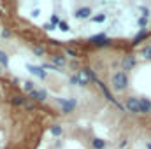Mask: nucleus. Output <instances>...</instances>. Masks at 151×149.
<instances>
[{"instance_id": "20e7f679", "label": "nucleus", "mask_w": 151, "mask_h": 149, "mask_svg": "<svg viewBox=\"0 0 151 149\" xmlns=\"http://www.w3.org/2000/svg\"><path fill=\"white\" fill-rule=\"evenodd\" d=\"M51 63H53L55 67L62 69V67H65V65H67V60H65V56H63V54H53V56H51Z\"/></svg>"}, {"instance_id": "f3484780", "label": "nucleus", "mask_w": 151, "mask_h": 149, "mask_svg": "<svg viewBox=\"0 0 151 149\" xmlns=\"http://www.w3.org/2000/svg\"><path fill=\"white\" fill-rule=\"evenodd\" d=\"M0 65H4V67L9 65V58H7V54L4 51H0Z\"/></svg>"}, {"instance_id": "39448f33", "label": "nucleus", "mask_w": 151, "mask_h": 149, "mask_svg": "<svg viewBox=\"0 0 151 149\" xmlns=\"http://www.w3.org/2000/svg\"><path fill=\"white\" fill-rule=\"evenodd\" d=\"M76 79H77V86H81V88H84V86L90 84V79H88V75L84 74V70H77Z\"/></svg>"}, {"instance_id": "9b49d317", "label": "nucleus", "mask_w": 151, "mask_h": 149, "mask_svg": "<svg viewBox=\"0 0 151 149\" xmlns=\"http://www.w3.org/2000/svg\"><path fill=\"white\" fill-rule=\"evenodd\" d=\"M134 65H135V62H134V58H132V56H127V58H123V69H125V70L132 69Z\"/></svg>"}, {"instance_id": "4be33fe9", "label": "nucleus", "mask_w": 151, "mask_h": 149, "mask_svg": "<svg viewBox=\"0 0 151 149\" xmlns=\"http://www.w3.org/2000/svg\"><path fill=\"white\" fill-rule=\"evenodd\" d=\"M23 107H25L27 111H34V109H35V104H32V102H27Z\"/></svg>"}, {"instance_id": "ddd939ff", "label": "nucleus", "mask_w": 151, "mask_h": 149, "mask_svg": "<svg viewBox=\"0 0 151 149\" xmlns=\"http://www.w3.org/2000/svg\"><path fill=\"white\" fill-rule=\"evenodd\" d=\"M91 148L93 149H106V142L102 139H93L91 140Z\"/></svg>"}, {"instance_id": "dca6fc26", "label": "nucleus", "mask_w": 151, "mask_h": 149, "mask_svg": "<svg viewBox=\"0 0 151 149\" xmlns=\"http://www.w3.org/2000/svg\"><path fill=\"white\" fill-rule=\"evenodd\" d=\"M91 21L93 23H104L106 21V14H95V16H91Z\"/></svg>"}, {"instance_id": "6e6552de", "label": "nucleus", "mask_w": 151, "mask_h": 149, "mask_svg": "<svg viewBox=\"0 0 151 149\" xmlns=\"http://www.w3.org/2000/svg\"><path fill=\"white\" fill-rule=\"evenodd\" d=\"M90 42L95 44V46H109L111 44V40H107L106 35H93V37L90 39Z\"/></svg>"}, {"instance_id": "a211bd4d", "label": "nucleus", "mask_w": 151, "mask_h": 149, "mask_svg": "<svg viewBox=\"0 0 151 149\" xmlns=\"http://www.w3.org/2000/svg\"><path fill=\"white\" fill-rule=\"evenodd\" d=\"M141 54L144 58H151V46H146L144 49H141Z\"/></svg>"}, {"instance_id": "f8f14e48", "label": "nucleus", "mask_w": 151, "mask_h": 149, "mask_svg": "<svg viewBox=\"0 0 151 149\" xmlns=\"http://www.w3.org/2000/svg\"><path fill=\"white\" fill-rule=\"evenodd\" d=\"M11 102H12L14 105H25V104L28 102V98H25V97H19V95H18V97H12V98H11Z\"/></svg>"}, {"instance_id": "1a4fd4ad", "label": "nucleus", "mask_w": 151, "mask_h": 149, "mask_svg": "<svg viewBox=\"0 0 151 149\" xmlns=\"http://www.w3.org/2000/svg\"><path fill=\"white\" fill-rule=\"evenodd\" d=\"M127 107H128L132 112H141L139 98H128V100H127Z\"/></svg>"}, {"instance_id": "0eeeda50", "label": "nucleus", "mask_w": 151, "mask_h": 149, "mask_svg": "<svg viewBox=\"0 0 151 149\" xmlns=\"http://www.w3.org/2000/svg\"><path fill=\"white\" fill-rule=\"evenodd\" d=\"M76 18H77V19H88V18H91V9H90V7H81V9H77V11H76Z\"/></svg>"}, {"instance_id": "7ed1b4c3", "label": "nucleus", "mask_w": 151, "mask_h": 149, "mask_svg": "<svg viewBox=\"0 0 151 149\" xmlns=\"http://www.w3.org/2000/svg\"><path fill=\"white\" fill-rule=\"evenodd\" d=\"M28 97L34 98L35 102H44V100H47V91L46 90H34L32 93H28Z\"/></svg>"}, {"instance_id": "423d86ee", "label": "nucleus", "mask_w": 151, "mask_h": 149, "mask_svg": "<svg viewBox=\"0 0 151 149\" xmlns=\"http://www.w3.org/2000/svg\"><path fill=\"white\" fill-rule=\"evenodd\" d=\"M27 69H28V70H30V72H32L34 75L40 77V79H46V77H47L46 70H44L42 67H35V65H30V63H28V65H27Z\"/></svg>"}, {"instance_id": "f03ea898", "label": "nucleus", "mask_w": 151, "mask_h": 149, "mask_svg": "<svg viewBox=\"0 0 151 149\" xmlns=\"http://www.w3.org/2000/svg\"><path fill=\"white\" fill-rule=\"evenodd\" d=\"M60 105H62V112L63 114H69V112H72L76 109V105H77V100L76 98H55Z\"/></svg>"}, {"instance_id": "f257e3e1", "label": "nucleus", "mask_w": 151, "mask_h": 149, "mask_svg": "<svg viewBox=\"0 0 151 149\" xmlns=\"http://www.w3.org/2000/svg\"><path fill=\"white\" fill-rule=\"evenodd\" d=\"M111 82H113V88L116 90V91H123V90L128 86V75L125 74L123 70H118V72L113 74Z\"/></svg>"}, {"instance_id": "6ab92c4d", "label": "nucleus", "mask_w": 151, "mask_h": 149, "mask_svg": "<svg viewBox=\"0 0 151 149\" xmlns=\"http://www.w3.org/2000/svg\"><path fill=\"white\" fill-rule=\"evenodd\" d=\"M60 21H62V19H60L58 14H53V16H51V25H53L55 28H56V25H60Z\"/></svg>"}, {"instance_id": "b1692460", "label": "nucleus", "mask_w": 151, "mask_h": 149, "mask_svg": "<svg viewBox=\"0 0 151 149\" xmlns=\"http://www.w3.org/2000/svg\"><path fill=\"white\" fill-rule=\"evenodd\" d=\"M44 30H55V27H53L51 23H46V25H44Z\"/></svg>"}, {"instance_id": "5701e85b", "label": "nucleus", "mask_w": 151, "mask_h": 149, "mask_svg": "<svg viewBox=\"0 0 151 149\" xmlns=\"http://www.w3.org/2000/svg\"><path fill=\"white\" fill-rule=\"evenodd\" d=\"M2 37H4V39H9V37H11V32H9L7 28H4V30H2Z\"/></svg>"}, {"instance_id": "2eb2a0df", "label": "nucleus", "mask_w": 151, "mask_h": 149, "mask_svg": "<svg viewBox=\"0 0 151 149\" xmlns=\"http://www.w3.org/2000/svg\"><path fill=\"white\" fill-rule=\"evenodd\" d=\"M32 51H34V54H35V56H44V54H46V49H44L42 46H34V47H32Z\"/></svg>"}, {"instance_id": "4468645a", "label": "nucleus", "mask_w": 151, "mask_h": 149, "mask_svg": "<svg viewBox=\"0 0 151 149\" xmlns=\"http://www.w3.org/2000/svg\"><path fill=\"white\" fill-rule=\"evenodd\" d=\"M23 90H25L27 93H32V91L35 90V84H34V81H27V82L23 84Z\"/></svg>"}, {"instance_id": "412c9836", "label": "nucleus", "mask_w": 151, "mask_h": 149, "mask_svg": "<svg viewBox=\"0 0 151 149\" xmlns=\"http://www.w3.org/2000/svg\"><path fill=\"white\" fill-rule=\"evenodd\" d=\"M60 30H62V32H69V25H67L65 21H60Z\"/></svg>"}, {"instance_id": "aec40b11", "label": "nucleus", "mask_w": 151, "mask_h": 149, "mask_svg": "<svg viewBox=\"0 0 151 149\" xmlns=\"http://www.w3.org/2000/svg\"><path fill=\"white\" fill-rule=\"evenodd\" d=\"M65 53H67L69 56H72V58H76V56H77V53H76L72 47H67V49H65Z\"/></svg>"}, {"instance_id": "9d476101", "label": "nucleus", "mask_w": 151, "mask_h": 149, "mask_svg": "<svg viewBox=\"0 0 151 149\" xmlns=\"http://www.w3.org/2000/svg\"><path fill=\"white\" fill-rule=\"evenodd\" d=\"M49 132H51V135H53V137H62V133H63V128H62L60 125H53V126L49 128Z\"/></svg>"}]
</instances>
